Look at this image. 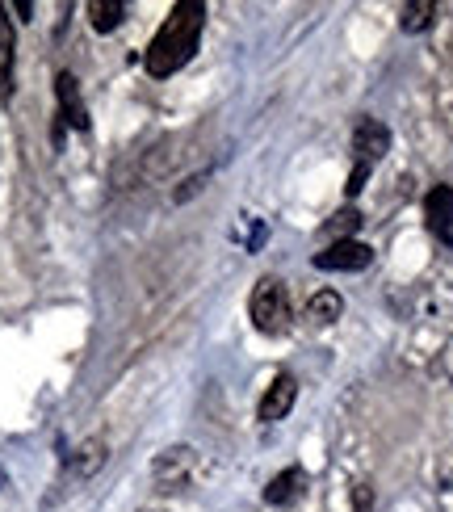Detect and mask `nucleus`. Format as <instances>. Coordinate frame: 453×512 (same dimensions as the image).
<instances>
[{
    "mask_svg": "<svg viewBox=\"0 0 453 512\" xmlns=\"http://www.w3.org/2000/svg\"><path fill=\"white\" fill-rule=\"evenodd\" d=\"M151 475H156L160 492H181V487L189 483V475H193V450H185V445H177V450H164L156 458V466H151Z\"/></svg>",
    "mask_w": 453,
    "mask_h": 512,
    "instance_id": "6",
    "label": "nucleus"
},
{
    "mask_svg": "<svg viewBox=\"0 0 453 512\" xmlns=\"http://www.w3.org/2000/svg\"><path fill=\"white\" fill-rule=\"evenodd\" d=\"M101 462H105V441L101 437H89V441L76 445V450L68 454V475L72 479H93L101 471Z\"/></svg>",
    "mask_w": 453,
    "mask_h": 512,
    "instance_id": "9",
    "label": "nucleus"
},
{
    "mask_svg": "<svg viewBox=\"0 0 453 512\" xmlns=\"http://www.w3.org/2000/svg\"><path fill=\"white\" fill-rule=\"evenodd\" d=\"M433 17H437L433 0H412V5H403V30L407 34H420V30L433 26Z\"/></svg>",
    "mask_w": 453,
    "mask_h": 512,
    "instance_id": "14",
    "label": "nucleus"
},
{
    "mask_svg": "<svg viewBox=\"0 0 453 512\" xmlns=\"http://www.w3.org/2000/svg\"><path fill=\"white\" fill-rule=\"evenodd\" d=\"M302 483H307V475L298 471V466H290V471H282L269 487H265V500L269 504H290V500H298L302 496Z\"/></svg>",
    "mask_w": 453,
    "mask_h": 512,
    "instance_id": "10",
    "label": "nucleus"
},
{
    "mask_svg": "<svg viewBox=\"0 0 453 512\" xmlns=\"http://www.w3.org/2000/svg\"><path fill=\"white\" fill-rule=\"evenodd\" d=\"M0 487H5V471H0Z\"/></svg>",
    "mask_w": 453,
    "mask_h": 512,
    "instance_id": "18",
    "label": "nucleus"
},
{
    "mask_svg": "<svg viewBox=\"0 0 453 512\" xmlns=\"http://www.w3.org/2000/svg\"><path fill=\"white\" fill-rule=\"evenodd\" d=\"M248 315H252V328L265 332V336L290 332L294 311H290L286 286L277 282V277H261V282H256V290H252V298H248Z\"/></svg>",
    "mask_w": 453,
    "mask_h": 512,
    "instance_id": "2",
    "label": "nucleus"
},
{
    "mask_svg": "<svg viewBox=\"0 0 453 512\" xmlns=\"http://www.w3.org/2000/svg\"><path fill=\"white\" fill-rule=\"evenodd\" d=\"M13 13H17L21 21H30V13H34V5H30V0H17V5H13Z\"/></svg>",
    "mask_w": 453,
    "mask_h": 512,
    "instance_id": "17",
    "label": "nucleus"
},
{
    "mask_svg": "<svg viewBox=\"0 0 453 512\" xmlns=\"http://www.w3.org/2000/svg\"><path fill=\"white\" fill-rule=\"evenodd\" d=\"M294 399H298V382H294L290 374H277V378H273V387H269L265 399H261V408H256V416H261L265 424L286 420L290 408H294Z\"/></svg>",
    "mask_w": 453,
    "mask_h": 512,
    "instance_id": "8",
    "label": "nucleus"
},
{
    "mask_svg": "<svg viewBox=\"0 0 453 512\" xmlns=\"http://www.w3.org/2000/svg\"><path fill=\"white\" fill-rule=\"evenodd\" d=\"M340 311H344V303H340L336 290H319V294H311V303H307V319H315V324H336Z\"/></svg>",
    "mask_w": 453,
    "mask_h": 512,
    "instance_id": "13",
    "label": "nucleus"
},
{
    "mask_svg": "<svg viewBox=\"0 0 453 512\" xmlns=\"http://www.w3.org/2000/svg\"><path fill=\"white\" fill-rule=\"evenodd\" d=\"M13 93V21L0 9V97Z\"/></svg>",
    "mask_w": 453,
    "mask_h": 512,
    "instance_id": "11",
    "label": "nucleus"
},
{
    "mask_svg": "<svg viewBox=\"0 0 453 512\" xmlns=\"http://www.w3.org/2000/svg\"><path fill=\"white\" fill-rule=\"evenodd\" d=\"M202 26H206V5L202 0H181V5H172V13L164 17V26L156 30V38H151V47L143 55L147 72L156 80L177 76L185 63L198 55Z\"/></svg>",
    "mask_w": 453,
    "mask_h": 512,
    "instance_id": "1",
    "label": "nucleus"
},
{
    "mask_svg": "<svg viewBox=\"0 0 453 512\" xmlns=\"http://www.w3.org/2000/svg\"><path fill=\"white\" fill-rule=\"evenodd\" d=\"M357 227H361V210H353V206H344V210H340V215H336V219L328 223V236H332V244H336V240H357V236H353V231H357Z\"/></svg>",
    "mask_w": 453,
    "mask_h": 512,
    "instance_id": "15",
    "label": "nucleus"
},
{
    "mask_svg": "<svg viewBox=\"0 0 453 512\" xmlns=\"http://www.w3.org/2000/svg\"><path fill=\"white\" fill-rule=\"evenodd\" d=\"M353 152H357V164L374 168L386 152H391V131H386L382 118H357L353 126Z\"/></svg>",
    "mask_w": 453,
    "mask_h": 512,
    "instance_id": "4",
    "label": "nucleus"
},
{
    "mask_svg": "<svg viewBox=\"0 0 453 512\" xmlns=\"http://www.w3.org/2000/svg\"><path fill=\"white\" fill-rule=\"evenodd\" d=\"M365 181H370V168H365V164H357L353 173H349V185H344V194H349V198H357L361 189H365Z\"/></svg>",
    "mask_w": 453,
    "mask_h": 512,
    "instance_id": "16",
    "label": "nucleus"
},
{
    "mask_svg": "<svg viewBox=\"0 0 453 512\" xmlns=\"http://www.w3.org/2000/svg\"><path fill=\"white\" fill-rule=\"evenodd\" d=\"M424 219H428V231H433L441 244H453V185H433L428 189Z\"/></svg>",
    "mask_w": 453,
    "mask_h": 512,
    "instance_id": "7",
    "label": "nucleus"
},
{
    "mask_svg": "<svg viewBox=\"0 0 453 512\" xmlns=\"http://www.w3.org/2000/svg\"><path fill=\"white\" fill-rule=\"evenodd\" d=\"M122 17H126V5L122 0H93L89 5V21H93V30L97 34H110L122 26Z\"/></svg>",
    "mask_w": 453,
    "mask_h": 512,
    "instance_id": "12",
    "label": "nucleus"
},
{
    "mask_svg": "<svg viewBox=\"0 0 453 512\" xmlns=\"http://www.w3.org/2000/svg\"><path fill=\"white\" fill-rule=\"evenodd\" d=\"M55 101H59V122L55 126H72V131H89V110L80 97V80L72 72L55 76Z\"/></svg>",
    "mask_w": 453,
    "mask_h": 512,
    "instance_id": "5",
    "label": "nucleus"
},
{
    "mask_svg": "<svg viewBox=\"0 0 453 512\" xmlns=\"http://www.w3.org/2000/svg\"><path fill=\"white\" fill-rule=\"evenodd\" d=\"M374 261V248L361 244V240H336L323 252H315V269H328V273H361L365 265Z\"/></svg>",
    "mask_w": 453,
    "mask_h": 512,
    "instance_id": "3",
    "label": "nucleus"
}]
</instances>
